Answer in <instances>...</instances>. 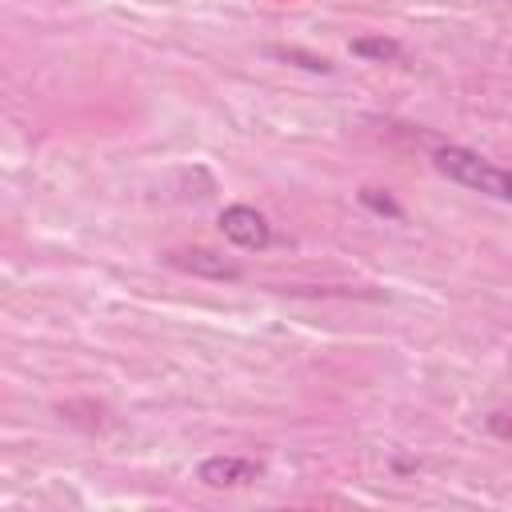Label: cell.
<instances>
[{
  "label": "cell",
  "mask_w": 512,
  "mask_h": 512,
  "mask_svg": "<svg viewBox=\"0 0 512 512\" xmlns=\"http://www.w3.org/2000/svg\"><path fill=\"white\" fill-rule=\"evenodd\" d=\"M432 164H436L448 180H456V184H464V188H472V192H484V196H496V200H508V204H512V168H496L492 160H484L480 152L460 148V144H440V148L432 152Z\"/></svg>",
  "instance_id": "6da1fadb"
},
{
  "label": "cell",
  "mask_w": 512,
  "mask_h": 512,
  "mask_svg": "<svg viewBox=\"0 0 512 512\" xmlns=\"http://www.w3.org/2000/svg\"><path fill=\"white\" fill-rule=\"evenodd\" d=\"M220 232H224V240H232L244 252H264L272 244V224L252 204H228L220 212Z\"/></svg>",
  "instance_id": "7a4b0ae2"
},
{
  "label": "cell",
  "mask_w": 512,
  "mask_h": 512,
  "mask_svg": "<svg viewBox=\"0 0 512 512\" xmlns=\"http://www.w3.org/2000/svg\"><path fill=\"white\" fill-rule=\"evenodd\" d=\"M264 476V464L248 460V456H208L196 468V480L208 488H248Z\"/></svg>",
  "instance_id": "3957f363"
},
{
  "label": "cell",
  "mask_w": 512,
  "mask_h": 512,
  "mask_svg": "<svg viewBox=\"0 0 512 512\" xmlns=\"http://www.w3.org/2000/svg\"><path fill=\"white\" fill-rule=\"evenodd\" d=\"M176 264L188 268L192 276H212V280H236V276H240V264H232V260H224L220 252H208V248L180 252Z\"/></svg>",
  "instance_id": "277c9868"
},
{
  "label": "cell",
  "mask_w": 512,
  "mask_h": 512,
  "mask_svg": "<svg viewBox=\"0 0 512 512\" xmlns=\"http://www.w3.org/2000/svg\"><path fill=\"white\" fill-rule=\"evenodd\" d=\"M348 52H352L356 60H372V64H392V60L404 56V48H400L396 40H388V36H356V40L348 44Z\"/></svg>",
  "instance_id": "5b68a950"
},
{
  "label": "cell",
  "mask_w": 512,
  "mask_h": 512,
  "mask_svg": "<svg viewBox=\"0 0 512 512\" xmlns=\"http://www.w3.org/2000/svg\"><path fill=\"white\" fill-rule=\"evenodd\" d=\"M360 204L364 208H372L376 216H388V220H404V208L388 196V192H380V188H360Z\"/></svg>",
  "instance_id": "8992f818"
},
{
  "label": "cell",
  "mask_w": 512,
  "mask_h": 512,
  "mask_svg": "<svg viewBox=\"0 0 512 512\" xmlns=\"http://www.w3.org/2000/svg\"><path fill=\"white\" fill-rule=\"evenodd\" d=\"M276 56L296 60V64H300V68H308V72H332V64H328L324 56H308V52H300V48H276Z\"/></svg>",
  "instance_id": "52a82bcc"
},
{
  "label": "cell",
  "mask_w": 512,
  "mask_h": 512,
  "mask_svg": "<svg viewBox=\"0 0 512 512\" xmlns=\"http://www.w3.org/2000/svg\"><path fill=\"white\" fill-rule=\"evenodd\" d=\"M488 432H492V436H500V440H512V416L492 412V416H488Z\"/></svg>",
  "instance_id": "ba28073f"
},
{
  "label": "cell",
  "mask_w": 512,
  "mask_h": 512,
  "mask_svg": "<svg viewBox=\"0 0 512 512\" xmlns=\"http://www.w3.org/2000/svg\"><path fill=\"white\" fill-rule=\"evenodd\" d=\"M504 4H512V0H504Z\"/></svg>",
  "instance_id": "9c48e42d"
}]
</instances>
